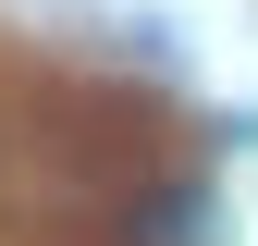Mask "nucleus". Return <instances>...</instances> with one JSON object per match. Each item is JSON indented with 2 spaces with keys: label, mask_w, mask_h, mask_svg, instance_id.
<instances>
[{
  "label": "nucleus",
  "mask_w": 258,
  "mask_h": 246,
  "mask_svg": "<svg viewBox=\"0 0 258 246\" xmlns=\"http://www.w3.org/2000/svg\"><path fill=\"white\" fill-rule=\"evenodd\" d=\"M123 234L136 246H209V184H148L123 209Z\"/></svg>",
  "instance_id": "obj_1"
}]
</instances>
